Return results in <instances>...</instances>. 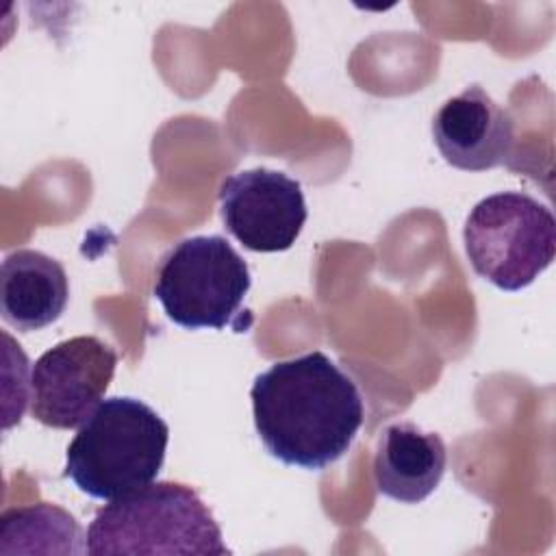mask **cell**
<instances>
[{"instance_id": "7a4b0ae2", "label": "cell", "mask_w": 556, "mask_h": 556, "mask_svg": "<svg viewBox=\"0 0 556 556\" xmlns=\"http://www.w3.org/2000/svg\"><path fill=\"white\" fill-rule=\"evenodd\" d=\"M167 441L169 426L146 402L106 397L67 445L63 476L89 497L113 502L156 480Z\"/></svg>"}, {"instance_id": "277c9868", "label": "cell", "mask_w": 556, "mask_h": 556, "mask_svg": "<svg viewBox=\"0 0 556 556\" xmlns=\"http://www.w3.org/2000/svg\"><path fill=\"white\" fill-rule=\"evenodd\" d=\"M252 276L243 256L222 235H193L174 243L159 263L154 298L165 315L187 328H232L243 332L252 319L243 308Z\"/></svg>"}, {"instance_id": "9c48e42d", "label": "cell", "mask_w": 556, "mask_h": 556, "mask_svg": "<svg viewBox=\"0 0 556 556\" xmlns=\"http://www.w3.org/2000/svg\"><path fill=\"white\" fill-rule=\"evenodd\" d=\"M447 465L445 443L413 421L387 426L374 454L378 493L400 504L424 502L441 482Z\"/></svg>"}, {"instance_id": "8fae6325", "label": "cell", "mask_w": 556, "mask_h": 556, "mask_svg": "<svg viewBox=\"0 0 556 556\" xmlns=\"http://www.w3.org/2000/svg\"><path fill=\"white\" fill-rule=\"evenodd\" d=\"M9 552H46V554H83L85 536L78 521L61 506L39 502L9 508L0 517V547L15 541Z\"/></svg>"}, {"instance_id": "6da1fadb", "label": "cell", "mask_w": 556, "mask_h": 556, "mask_svg": "<svg viewBox=\"0 0 556 556\" xmlns=\"http://www.w3.org/2000/svg\"><path fill=\"white\" fill-rule=\"evenodd\" d=\"M250 400L265 450L313 471L350 450L365 417L356 382L324 352L274 363L254 378Z\"/></svg>"}, {"instance_id": "30bf717a", "label": "cell", "mask_w": 556, "mask_h": 556, "mask_svg": "<svg viewBox=\"0 0 556 556\" xmlns=\"http://www.w3.org/2000/svg\"><path fill=\"white\" fill-rule=\"evenodd\" d=\"M67 298V274L56 258L28 248L4 256L0 267V313L9 326L22 332L41 330L63 315Z\"/></svg>"}, {"instance_id": "ba28073f", "label": "cell", "mask_w": 556, "mask_h": 556, "mask_svg": "<svg viewBox=\"0 0 556 556\" xmlns=\"http://www.w3.org/2000/svg\"><path fill=\"white\" fill-rule=\"evenodd\" d=\"M432 139L452 167L486 172L508 161L515 124L480 85H469L441 104L432 119Z\"/></svg>"}, {"instance_id": "8992f818", "label": "cell", "mask_w": 556, "mask_h": 556, "mask_svg": "<svg viewBox=\"0 0 556 556\" xmlns=\"http://www.w3.org/2000/svg\"><path fill=\"white\" fill-rule=\"evenodd\" d=\"M115 367V350L93 334L52 345L30 369V415L48 428H80L102 404Z\"/></svg>"}, {"instance_id": "5b68a950", "label": "cell", "mask_w": 556, "mask_h": 556, "mask_svg": "<svg viewBox=\"0 0 556 556\" xmlns=\"http://www.w3.org/2000/svg\"><path fill=\"white\" fill-rule=\"evenodd\" d=\"M463 241L480 278L502 291H521L554 261L556 219L526 191H497L469 211Z\"/></svg>"}, {"instance_id": "3957f363", "label": "cell", "mask_w": 556, "mask_h": 556, "mask_svg": "<svg viewBox=\"0 0 556 556\" xmlns=\"http://www.w3.org/2000/svg\"><path fill=\"white\" fill-rule=\"evenodd\" d=\"M85 549L89 556L230 554L202 497L191 486L167 480L102 506L87 526Z\"/></svg>"}, {"instance_id": "52a82bcc", "label": "cell", "mask_w": 556, "mask_h": 556, "mask_svg": "<svg viewBox=\"0 0 556 556\" xmlns=\"http://www.w3.org/2000/svg\"><path fill=\"white\" fill-rule=\"evenodd\" d=\"M224 228L252 252H285L300 237L308 211L302 185L285 172L254 167L219 185Z\"/></svg>"}]
</instances>
